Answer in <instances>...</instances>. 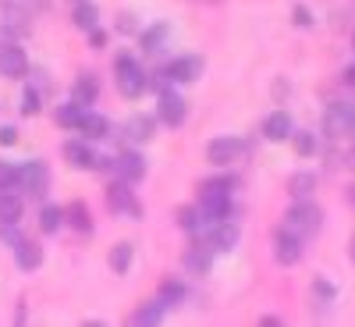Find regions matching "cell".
<instances>
[{
    "label": "cell",
    "instance_id": "9",
    "mask_svg": "<svg viewBox=\"0 0 355 327\" xmlns=\"http://www.w3.org/2000/svg\"><path fill=\"white\" fill-rule=\"evenodd\" d=\"M352 125H355V107H348V103H334V107H327V117H323V128H327V135H348L352 132Z\"/></svg>",
    "mask_w": 355,
    "mask_h": 327
},
{
    "label": "cell",
    "instance_id": "11",
    "mask_svg": "<svg viewBox=\"0 0 355 327\" xmlns=\"http://www.w3.org/2000/svg\"><path fill=\"white\" fill-rule=\"evenodd\" d=\"M202 68H206V61H202V57L189 53V57H178V61H171L167 75H171L174 82H196V78L202 75Z\"/></svg>",
    "mask_w": 355,
    "mask_h": 327
},
{
    "label": "cell",
    "instance_id": "23",
    "mask_svg": "<svg viewBox=\"0 0 355 327\" xmlns=\"http://www.w3.org/2000/svg\"><path fill=\"white\" fill-rule=\"evenodd\" d=\"M157 299L164 303V306H178L185 299V285L178 281V278H167L164 285H160V292H157Z\"/></svg>",
    "mask_w": 355,
    "mask_h": 327
},
{
    "label": "cell",
    "instance_id": "15",
    "mask_svg": "<svg viewBox=\"0 0 355 327\" xmlns=\"http://www.w3.org/2000/svg\"><path fill=\"white\" fill-rule=\"evenodd\" d=\"M291 132H295V128H291V117H288V110H274V114L263 121V135L270 139V142H284Z\"/></svg>",
    "mask_w": 355,
    "mask_h": 327
},
{
    "label": "cell",
    "instance_id": "41",
    "mask_svg": "<svg viewBox=\"0 0 355 327\" xmlns=\"http://www.w3.org/2000/svg\"><path fill=\"white\" fill-rule=\"evenodd\" d=\"M348 203H352V206H355V185H352V189H348Z\"/></svg>",
    "mask_w": 355,
    "mask_h": 327
},
{
    "label": "cell",
    "instance_id": "1",
    "mask_svg": "<svg viewBox=\"0 0 355 327\" xmlns=\"http://www.w3.org/2000/svg\"><path fill=\"white\" fill-rule=\"evenodd\" d=\"M231 189L234 182L231 178H214V182H202L199 189V214L206 221H220L231 214Z\"/></svg>",
    "mask_w": 355,
    "mask_h": 327
},
{
    "label": "cell",
    "instance_id": "29",
    "mask_svg": "<svg viewBox=\"0 0 355 327\" xmlns=\"http://www.w3.org/2000/svg\"><path fill=\"white\" fill-rule=\"evenodd\" d=\"M96 18H100V11H96V4H78L75 8V15H71V22L78 25V28H96Z\"/></svg>",
    "mask_w": 355,
    "mask_h": 327
},
{
    "label": "cell",
    "instance_id": "30",
    "mask_svg": "<svg viewBox=\"0 0 355 327\" xmlns=\"http://www.w3.org/2000/svg\"><path fill=\"white\" fill-rule=\"evenodd\" d=\"M78 117H82V107H75V103H64V107H57L53 121L61 125V128H78Z\"/></svg>",
    "mask_w": 355,
    "mask_h": 327
},
{
    "label": "cell",
    "instance_id": "28",
    "mask_svg": "<svg viewBox=\"0 0 355 327\" xmlns=\"http://www.w3.org/2000/svg\"><path fill=\"white\" fill-rule=\"evenodd\" d=\"M288 139H291V146H295V153H299V157H313L316 146H320L313 132H291Z\"/></svg>",
    "mask_w": 355,
    "mask_h": 327
},
{
    "label": "cell",
    "instance_id": "24",
    "mask_svg": "<svg viewBox=\"0 0 355 327\" xmlns=\"http://www.w3.org/2000/svg\"><path fill=\"white\" fill-rule=\"evenodd\" d=\"M64 221H68L75 231H89V228H93V217H89L85 203H71V206H64Z\"/></svg>",
    "mask_w": 355,
    "mask_h": 327
},
{
    "label": "cell",
    "instance_id": "40",
    "mask_svg": "<svg viewBox=\"0 0 355 327\" xmlns=\"http://www.w3.org/2000/svg\"><path fill=\"white\" fill-rule=\"evenodd\" d=\"M348 260L355 263V235H352V242H348Z\"/></svg>",
    "mask_w": 355,
    "mask_h": 327
},
{
    "label": "cell",
    "instance_id": "42",
    "mask_svg": "<svg viewBox=\"0 0 355 327\" xmlns=\"http://www.w3.org/2000/svg\"><path fill=\"white\" fill-rule=\"evenodd\" d=\"M352 50H355V33H352Z\"/></svg>",
    "mask_w": 355,
    "mask_h": 327
},
{
    "label": "cell",
    "instance_id": "6",
    "mask_svg": "<svg viewBox=\"0 0 355 327\" xmlns=\"http://www.w3.org/2000/svg\"><path fill=\"white\" fill-rule=\"evenodd\" d=\"M274 260L277 263H284V267H295L302 260V239L295 231H288V228H277V235H274Z\"/></svg>",
    "mask_w": 355,
    "mask_h": 327
},
{
    "label": "cell",
    "instance_id": "37",
    "mask_svg": "<svg viewBox=\"0 0 355 327\" xmlns=\"http://www.w3.org/2000/svg\"><path fill=\"white\" fill-rule=\"evenodd\" d=\"M18 142V128L15 125H0V146H15Z\"/></svg>",
    "mask_w": 355,
    "mask_h": 327
},
{
    "label": "cell",
    "instance_id": "19",
    "mask_svg": "<svg viewBox=\"0 0 355 327\" xmlns=\"http://www.w3.org/2000/svg\"><path fill=\"white\" fill-rule=\"evenodd\" d=\"M21 210H25L21 196L0 192V224H18V221H21Z\"/></svg>",
    "mask_w": 355,
    "mask_h": 327
},
{
    "label": "cell",
    "instance_id": "8",
    "mask_svg": "<svg viewBox=\"0 0 355 327\" xmlns=\"http://www.w3.org/2000/svg\"><path fill=\"white\" fill-rule=\"evenodd\" d=\"M242 153V142L234 139V135H217L210 146H206V157H210V164H217V167H227V164H234V157Z\"/></svg>",
    "mask_w": 355,
    "mask_h": 327
},
{
    "label": "cell",
    "instance_id": "7",
    "mask_svg": "<svg viewBox=\"0 0 355 327\" xmlns=\"http://www.w3.org/2000/svg\"><path fill=\"white\" fill-rule=\"evenodd\" d=\"M107 206H110L114 214H128V217H142V206L135 203V196H132L128 182H121V178H117V185H110V189H107Z\"/></svg>",
    "mask_w": 355,
    "mask_h": 327
},
{
    "label": "cell",
    "instance_id": "36",
    "mask_svg": "<svg viewBox=\"0 0 355 327\" xmlns=\"http://www.w3.org/2000/svg\"><path fill=\"white\" fill-rule=\"evenodd\" d=\"M313 292L323 295V299H334V285H331V281H323V278H313Z\"/></svg>",
    "mask_w": 355,
    "mask_h": 327
},
{
    "label": "cell",
    "instance_id": "26",
    "mask_svg": "<svg viewBox=\"0 0 355 327\" xmlns=\"http://www.w3.org/2000/svg\"><path fill=\"white\" fill-rule=\"evenodd\" d=\"M64 224V210H61V206H43V210H40V231L43 235H53L57 228H61Z\"/></svg>",
    "mask_w": 355,
    "mask_h": 327
},
{
    "label": "cell",
    "instance_id": "33",
    "mask_svg": "<svg viewBox=\"0 0 355 327\" xmlns=\"http://www.w3.org/2000/svg\"><path fill=\"white\" fill-rule=\"evenodd\" d=\"M178 224H182L185 231H196L199 228V210L196 206H182V210H178Z\"/></svg>",
    "mask_w": 355,
    "mask_h": 327
},
{
    "label": "cell",
    "instance_id": "13",
    "mask_svg": "<svg viewBox=\"0 0 355 327\" xmlns=\"http://www.w3.org/2000/svg\"><path fill=\"white\" fill-rule=\"evenodd\" d=\"M114 174L117 178H121V182H139V178L146 174V160L139 157V153H121V157H117L114 160Z\"/></svg>",
    "mask_w": 355,
    "mask_h": 327
},
{
    "label": "cell",
    "instance_id": "3",
    "mask_svg": "<svg viewBox=\"0 0 355 327\" xmlns=\"http://www.w3.org/2000/svg\"><path fill=\"white\" fill-rule=\"evenodd\" d=\"M320 221H323V210L309 199H295V206L284 214V228L295 231L302 239V235H316L320 231Z\"/></svg>",
    "mask_w": 355,
    "mask_h": 327
},
{
    "label": "cell",
    "instance_id": "14",
    "mask_svg": "<svg viewBox=\"0 0 355 327\" xmlns=\"http://www.w3.org/2000/svg\"><path fill=\"white\" fill-rule=\"evenodd\" d=\"M78 132H82V139H107V135H110V121H107L103 114L82 110V117H78Z\"/></svg>",
    "mask_w": 355,
    "mask_h": 327
},
{
    "label": "cell",
    "instance_id": "20",
    "mask_svg": "<svg viewBox=\"0 0 355 327\" xmlns=\"http://www.w3.org/2000/svg\"><path fill=\"white\" fill-rule=\"evenodd\" d=\"M153 132H157V117H150V114H135L128 121V139H135V142H150Z\"/></svg>",
    "mask_w": 355,
    "mask_h": 327
},
{
    "label": "cell",
    "instance_id": "27",
    "mask_svg": "<svg viewBox=\"0 0 355 327\" xmlns=\"http://www.w3.org/2000/svg\"><path fill=\"white\" fill-rule=\"evenodd\" d=\"M132 242H117L114 253H110V267H114V274H125L128 267H132Z\"/></svg>",
    "mask_w": 355,
    "mask_h": 327
},
{
    "label": "cell",
    "instance_id": "22",
    "mask_svg": "<svg viewBox=\"0 0 355 327\" xmlns=\"http://www.w3.org/2000/svg\"><path fill=\"white\" fill-rule=\"evenodd\" d=\"M164 303L157 299V303H146V306H139L135 313H132V324H142V327H150V324H160L164 320Z\"/></svg>",
    "mask_w": 355,
    "mask_h": 327
},
{
    "label": "cell",
    "instance_id": "12",
    "mask_svg": "<svg viewBox=\"0 0 355 327\" xmlns=\"http://www.w3.org/2000/svg\"><path fill=\"white\" fill-rule=\"evenodd\" d=\"M64 157H68V164L78 167V171H93V167H100V157L85 146V139L68 142V146H64Z\"/></svg>",
    "mask_w": 355,
    "mask_h": 327
},
{
    "label": "cell",
    "instance_id": "17",
    "mask_svg": "<svg viewBox=\"0 0 355 327\" xmlns=\"http://www.w3.org/2000/svg\"><path fill=\"white\" fill-rule=\"evenodd\" d=\"M210 246H214V249H234V246H239V228L227 224L224 217L214 221V228H210Z\"/></svg>",
    "mask_w": 355,
    "mask_h": 327
},
{
    "label": "cell",
    "instance_id": "34",
    "mask_svg": "<svg viewBox=\"0 0 355 327\" xmlns=\"http://www.w3.org/2000/svg\"><path fill=\"white\" fill-rule=\"evenodd\" d=\"M15 182H18V167L0 164V189H8V185H15Z\"/></svg>",
    "mask_w": 355,
    "mask_h": 327
},
{
    "label": "cell",
    "instance_id": "38",
    "mask_svg": "<svg viewBox=\"0 0 355 327\" xmlns=\"http://www.w3.org/2000/svg\"><path fill=\"white\" fill-rule=\"evenodd\" d=\"M89 33H93V47H103V43H107V36H103V33H96V28H89Z\"/></svg>",
    "mask_w": 355,
    "mask_h": 327
},
{
    "label": "cell",
    "instance_id": "16",
    "mask_svg": "<svg viewBox=\"0 0 355 327\" xmlns=\"http://www.w3.org/2000/svg\"><path fill=\"white\" fill-rule=\"evenodd\" d=\"M96 97H100V85H96L93 75H82V78L75 82V89H71V103L82 107V110H85V107H93Z\"/></svg>",
    "mask_w": 355,
    "mask_h": 327
},
{
    "label": "cell",
    "instance_id": "31",
    "mask_svg": "<svg viewBox=\"0 0 355 327\" xmlns=\"http://www.w3.org/2000/svg\"><path fill=\"white\" fill-rule=\"evenodd\" d=\"M167 33H171V25H167V22L153 25L150 33H142V47H146V50H157V47H160V43L167 40Z\"/></svg>",
    "mask_w": 355,
    "mask_h": 327
},
{
    "label": "cell",
    "instance_id": "39",
    "mask_svg": "<svg viewBox=\"0 0 355 327\" xmlns=\"http://www.w3.org/2000/svg\"><path fill=\"white\" fill-rule=\"evenodd\" d=\"M345 82L355 89V65H352V68H345Z\"/></svg>",
    "mask_w": 355,
    "mask_h": 327
},
{
    "label": "cell",
    "instance_id": "21",
    "mask_svg": "<svg viewBox=\"0 0 355 327\" xmlns=\"http://www.w3.org/2000/svg\"><path fill=\"white\" fill-rule=\"evenodd\" d=\"M288 192H291L295 199H309V196L316 192V174H313V171L291 174V178H288Z\"/></svg>",
    "mask_w": 355,
    "mask_h": 327
},
{
    "label": "cell",
    "instance_id": "18",
    "mask_svg": "<svg viewBox=\"0 0 355 327\" xmlns=\"http://www.w3.org/2000/svg\"><path fill=\"white\" fill-rule=\"evenodd\" d=\"M15 263L21 267V271H36V267L43 263V249H40V242L21 239V242L15 246Z\"/></svg>",
    "mask_w": 355,
    "mask_h": 327
},
{
    "label": "cell",
    "instance_id": "35",
    "mask_svg": "<svg viewBox=\"0 0 355 327\" xmlns=\"http://www.w3.org/2000/svg\"><path fill=\"white\" fill-rule=\"evenodd\" d=\"M291 18H295V25H299V28H309V25H313V15H309V8H302V4L291 11Z\"/></svg>",
    "mask_w": 355,
    "mask_h": 327
},
{
    "label": "cell",
    "instance_id": "43",
    "mask_svg": "<svg viewBox=\"0 0 355 327\" xmlns=\"http://www.w3.org/2000/svg\"><path fill=\"white\" fill-rule=\"evenodd\" d=\"M352 160H355V153H352Z\"/></svg>",
    "mask_w": 355,
    "mask_h": 327
},
{
    "label": "cell",
    "instance_id": "5",
    "mask_svg": "<svg viewBox=\"0 0 355 327\" xmlns=\"http://www.w3.org/2000/svg\"><path fill=\"white\" fill-rule=\"evenodd\" d=\"M157 121L178 128L185 121V97L174 93V89H160V100H157Z\"/></svg>",
    "mask_w": 355,
    "mask_h": 327
},
{
    "label": "cell",
    "instance_id": "2",
    "mask_svg": "<svg viewBox=\"0 0 355 327\" xmlns=\"http://www.w3.org/2000/svg\"><path fill=\"white\" fill-rule=\"evenodd\" d=\"M114 78H117L121 97H128V100H139L146 93V85H150V78H146V72H142V65L135 61V57H117Z\"/></svg>",
    "mask_w": 355,
    "mask_h": 327
},
{
    "label": "cell",
    "instance_id": "4",
    "mask_svg": "<svg viewBox=\"0 0 355 327\" xmlns=\"http://www.w3.org/2000/svg\"><path fill=\"white\" fill-rule=\"evenodd\" d=\"M15 185H21L28 196H36V199L46 196V189H50V167H46L43 160H28V164H21Z\"/></svg>",
    "mask_w": 355,
    "mask_h": 327
},
{
    "label": "cell",
    "instance_id": "10",
    "mask_svg": "<svg viewBox=\"0 0 355 327\" xmlns=\"http://www.w3.org/2000/svg\"><path fill=\"white\" fill-rule=\"evenodd\" d=\"M28 72V57L21 47H0V75L4 78H21Z\"/></svg>",
    "mask_w": 355,
    "mask_h": 327
},
{
    "label": "cell",
    "instance_id": "25",
    "mask_svg": "<svg viewBox=\"0 0 355 327\" xmlns=\"http://www.w3.org/2000/svg\"><path fill=\"white\" fill-rule=\"evenodd\" d=\"M185 267L192 274H206V271H210V249H206V246H192L185 253Z\"/></svg>",
    "mask_w": 355,
    "mask_h": 327
},
{
    "label": "cell",
    "instance_id": "32",
    "mask_svg": "<svg viewBox=\"0 0 355 327\" xmlns=\"http://www.w3.org/2000/svg\"><path fill=\"white\" fill-rule=\"evenodd\" d=\"M25 117H36L43 107H40V93H36V89H25V93H21V107H18Z\"/></svg>",
    "mask_w": 355,
    "mask_h": 327
}]
</instances>
